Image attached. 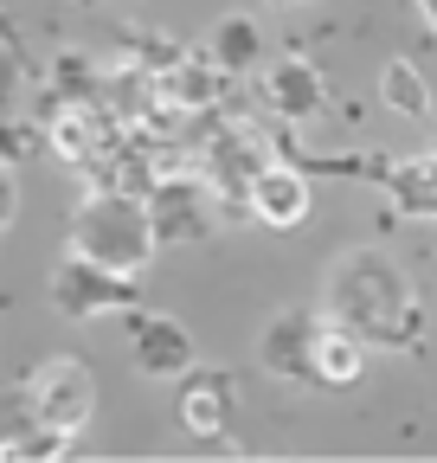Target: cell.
<instances>
[{"label":"cell","mask_w":437,"mask_h":463,"mask_svg":"<svg viewBox=\"0 0 437 463\" xmlns=\"http://www.w3.org/2000/svg\"><path fill=\"white\" fill-rule=\"evenodd\" d=\"M328 316L348 322L367 347H412L424 328L418 289L386 251H348L328 270Z\"/></svg>","instance_id":"1"},{"label":"cell","mask_w":437,"mask_h":463,"mask_svg":"<svg viewBox=\"0 0 437 463\" xmlns=\"http://www.w3.org/2000/svg\"><path fill=\"white\" fill-rule=\"evenodd\" d=\"M71 251L103 264V270H148V258L161 251L154 245V225H148V206L135 194H116V187H97L84 194L78 219H71Z\"/></svg>","instance_id":"2"},{"label":"cell","mask_w":437,"mask_h":463,"mask_svg":"<svg viewBox=\"0 0 437 463\" xmlns=\"http://www.w3.org/2000/svg\"><path fill=\"white\" fill-rule=\"evenodd\" d=\"M26 405H33V425H51V431H78L97 405V380L84 361H45L26 386Z\"/></svg>","instance_id":"3"},{"label":"cell","mask_w":437,"mask_h":463,"mask_svg":"<svg viewBox=\"0 0 437 463\" xmlns=\"http://www.w3.org/2000/svg\"><path fill=\"white\" fill-rule=\"evenodd\" d=\"M51 303H59L65 316L129 309L135 303V277L129 270H103V264H90V258L71 251V264H59V277H51Z\"/></svg>","instance_id":"4"},{"label":"cell","mask_w":437,"mask_h":463,"mask_svg":"<svg viewBox=\"0 0 437 463\" xmlns=\"http://www.w3.org/2000/svg\"><path fill=\"white\" fill-rule=\"evenodd\" d=\"M148 225L154 245H193L206 232V181H187V174H168V181L148 187Z\"/></svg>","instance_id":"5"},{"label":"cell","mask_w":437,"mask_h":463,"mask_svg":"<svg viewBox=\"0 0 437 463\" xmlns=\"http://www.w3.org/2000/svg\"><path fill=\"white\" fill-rule=\"evenodd\" d=\"M264 167H270V161H264L257 136L226 129V136H212V148H206V161H200V181H206V194L245 206V200H251V181H257Z\"/></svg>","instance_id":"6"},{"label":"cell","mask_w":437,"mask_h":463,"mask_svg":"<svg viewBox=\"0 0 437 463\" xmlns=\"http://www.w3.org/2000/svg\"><path fill=\"white\" fill-rule=\"evenodd\" d=\"M360 367H367V341H360L348 322L321 316V322H315V341H309V380H315V386H354Z\"/></svg>","instance_id":"7"},{"label":"cell","mask_w":437,"mask_h":463,"mask_svg":"<svg viewBox=\"0 0 437 463\" xmlns=\"http://www.w3.org/2000/svg\"><path fill=\"white\" fill-rule=\"evenodd\" d=\"M135 367L154 380H181L193 367V341L174 316H135Z\"/></svg>","instance_id":"8"},{"label":"cell","mask_w":437,"mask_h":463,"mask_svg":"<svg viewBox=\"0 0 437 463\" xmlns=\"http://www.w3.org/2000/svg\"><path fill=\"white\" fill-rule=\"evenodd\" d=\"M245 206H251L270 232H290V225L309 219V181H302L296 167H277V161H270L257 181H251V200H245Z\"/></svg>","instance_id":"9"},{"label":"cell","mask_w":437,"mask_h":463,"mask_svg":"<svg viewBox=\"0 0 437 463\" xmlns=\"http://www.w3.org/2000/svg\"><path fill=\"white\" fill-rule=\"evenodd\" d=\"M321 97H328L321 90V71L302 65V58H277V65L264 71V103L277 109V116H296V123H302V116L321 109Z\"/></svg>","instance_id":"10"},{"label":"cell","mask_w":437,"mask_h":463,"mask_svg":"<svg viewBox=\"0 0 437 463\" xmlns=\"http://www.w3.org/2000/svg\"><path fill=\"white\" fill-rule=\"evenodd\" d=\"M315 322L321 316H277L264 328V367L284 373V380H309V341H315Z\"/></svg>","instance_id":"11"},{"label":"cell","mask_w":437,"mask_h":463,"mask_svg":"<svg viewBox=\"0 0 437 463\" xmlns=\"http://www.w3.org/2000/svg\"><path fill=\"white\" fill-rule=\"evenodd\" d=\"M226 412H232L226 380H187L181 386V425L193 438H218V431H226Z\"/></svg>","instance_id":"12"},{"label":"cell","mask_w":437,"mask_h":463,"mask_svg":"<svg viewBox=\"0 0 437 463\" xmlns=\"http://www.w3.org/2000/svg\"><path fill=\"white\" fill-rule=\"evenodd\" d=\"M393 206L418 213V219H437V155H412V161L393 167Z\"/></svg>","instance_id":"13"},{"label":"cell","mask_w":437,"mask_h":463,"mask_svg":"<svg viewBox=\"0 0 437 463\" xmlns=\"http://www.w3.org/2000/svg\"><path fill=\"white\" fill-rule=\"evenodd\" d=\"M379 97H386L399 116H431V90H424V78L405 65V58H393V65H386V78H379Z\"/></svg>","instance_id":"14"},{"label":"cell","mask_w":437,"mask_h":463,"mask_svg":"<svg viewBox=\"0 0 437 463\" xmlns=\"http://www.w3.org/2000/svg\"><path fill=\"white\" fill-rule=\"evenodd\" d=\"M212 65H218V71L257 65V26H251V20H226V26L212 33Z\"/></svg>","instance_id":"15"},{"label":"cell","mask_w":437,"mask_h":463,"mask_svg":"<svg viewBox=\"0 0 437 463\" xmlns=\"http://www.w3.org/2000/svg\"><path fill=\"white\" fill-rule=\"evenodd\" d=\"M161 181L154 174V161L142 155V148H116V161L103 167V187H116V194H135V200H148V187Z\"/></svg>","instance_id":"16"},{"label":"cell","mask_w":437,"mask_h":463,"mask_svg":"<svg viewBox=\"0 0 437 463\" xmlns=\"http://www.w3.org/2000/svg\"><path fill=\"white\" fill-rule=\"evenodd\" d=\"M51 148H59L65 161H90V148H97V136H90V109L59 116V129H51Z\"/></svg>","instance_id":"17"},{"label":"cell","mask_w":437,"mask_h":463,"mask_svg":"<svg viewBox=\"0 0 437 463\" xmlns=\"http://www.w3.org/2000/svg\"><path fill=\"white\" fill-rule=\"evenodd\" d=\"M59 450H65V431H51V425H33L26 438L0 444V457H59Z\"/></svg>","instance_id":"18"},{"label":"cell","mask_w":437,"mask_h":463,"mask_svg":"<svg viewBox=\"0 0 437 463\" xmlns=\"http://www.w3.org/2000/svg\"><path fill=\"white\" fill-rule=\"evenodd\" d=\"M14 213H20V187H14V167L0 161V232L14 225Z\"/></svg>","instance_id":"19"},{"label":"cell","mask_w":437,"mask_h":463,"mask_svg":"<svg viewBox=\"0 0 437 463\" xmlns=\"http://www.w3.org/2000/svg\"><path fill=\"white\" fill-rule=\"evenodd\" d=\"M418 14L431 20V33H437V0H418Z\"/></svg>","instance_id":"20"}]
</instances>
